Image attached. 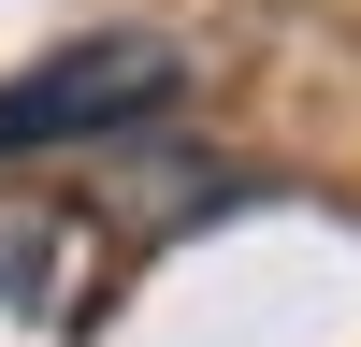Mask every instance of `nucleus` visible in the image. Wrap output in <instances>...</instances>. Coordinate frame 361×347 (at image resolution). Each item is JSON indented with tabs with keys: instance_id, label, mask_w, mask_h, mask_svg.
<instances>
[{
	"instance_id": "1",
	"label": "nucleus",
	"mask_w": 361,
	"mask_h": 347,
	"mask_svg": "<svg viewBox=\"0 0 361 347\" xmlns=\"http://www.w3.org/2000/svg\"><path fill=\"white\" fill-rule=\"evenodd\" d=\"M188 58L145 44V29H102V44H44L29 73H0V159H44V145H116L145 116H173Z\"/></svg>"
}]
</instances>
